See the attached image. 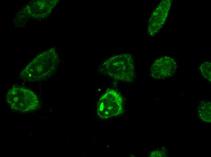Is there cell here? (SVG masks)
<instances>
[{
  "mask_svg": "<svg viewBox=\"0 0 211 157\" xmlns=\"http://www.w3.org/2000/svg\"><path fill=\"white\" fill-rule=\"evenodd\" d=\"M99 69L102 73L118 81L131 82L136 76L133 58L129 53L121 54L108 59Z\"/></svg>",
  "mask_w": 211,
  "mask_h": 157,
  "instance_id": "2",
  "label": "cell"
},
{
  "mask_svg": "<svg viewBox=\"0 0 211 157\" xmlns=\"http://www.w3.org/2000/svg\"><path fill=\"white\" fill-rule=\"evenodd\" d=\"M177 67V63L172 58L164 56L157 59L150 69L151 76L157 79H164L172 77Z\"/></svg>",
  "mask_w": 211,
  "mask_h": 157,
  "instance_id": "6",
  "label": "cell"
},
{
  "mask_svg": "<svg viewBox=\"0 0 211 157\" xmlns=\"http://www.w3.org/2000/svg\"><path fill=\"white\" fill-rule=\"evenodd\" d=\"M59 63L58 55L54 48L37 56L20 73L22 79L28 82L45 80L55 73Z\"/></svg>",
  "mask_w": 211,
  "mask_h": 157,
  "instance_id": "1",
  "label": "cell"
},
{
  "mask_svg": "<svg viewBox=\"0 0 211 157\" xmlns=\"http://www.w3.org/2000/svg\"><path fill=\"white\" fill-rule=\"evenodd\" d=\"M6 101L13 109L22 112H28L36 109L39 101L35 94L29 89L15 87L7 93Z\"/></svg>",
  "mask_w": 211,
  "mask_h": 157,
  "instance_id": "4",
  "label": "cell"
},
{
  "mask_svg": "<svg viewBox=\"0 0 211 157\" xmlns=\"http://www.w3.org/2000/svg\"><path fill=\"white\" fill-rule=\"evenodd\" d=\"M171 3V0H162L152 14L149 21L148 27V33L150 36L156 35L163 25Z\"/></svg>",
  "mask_w": 211,
  "mask_h": 157,
  "instance_id": "7",
  "label": "cell"
},
{
  "mask_svg": "<svg viewBox=\"0 0 211 157\" xmlns=\"http://www.w3.org/2000/svg\"><path fill=\"white\" fill-rule=\"evenodd\" d=\"M211 63L207 61L203 63L199 68L200 72L202 76L209 82L211 81Z\"/></svg>",
  "mask_w": 211,
  "mask_h": 157,
  "instance_id": "9",
  "label": "cell"
},
{
  "mask_svg": "<svg viewBox=\"0 0 211 157\" xmlns=\"http://www.w3.org/2000/svg\"><path fill=\"white\" fill-rule=\"evenodd\" d=\"M57 0H32L22 8L14 18V24L18 26L23 25L28 20L32 18L41 20L46 18L52 12L57 3Z\"/></svg>",
  "mask_w": 211,
  "mask_h": 157,
  "instance_id": "3",
  "label": "cell"
},
{
  "mask_svg": "<svg viewBox=\"0 0 211 157\" xmlns=\"http://www.w3.org/2000/svg\"><path fill=\"white\" fill-rule=\"evenodd\" d=\"M166 153V151L164 149H160L152 151L150 155L152 157H162L165 156Z\"/></svg>",
  "mask_w": 211,
  "mask_h": 157,
  "instance_id": "10",
  "label": "cell"
},
{
  "mask_svg": "<svg viewBox=\"0 0 211 157\" xmlns=\"http://www.w3.org/2000/svg\"><path fill=\"white\" fill-rule=\"evenodd\" d=\"M123 111V101L116 91L107 90L99 98L97 104V111L99 117L106 119L121 114Z\"/></svg>",
  "mask_w": 211,
  "mask_h": 157,
  "instance_id": "5",
  "label": "cell"
},
{
  "mask_svg": "<svg viewBox=\"0 0 211 157\" xmlns=\"http://www.w3.org/2000/svg\"><path fill=\"white\" fill-rule=\"evenodd\" d=\"M211 101L201 100L197 107L198 114L200 119L206 123L211 122Z\"/></svg>",
  "mask_w": 211,
  "mask_h": 157,
  "instance_id": "8",
  "label": "cell"
}]
</instances>
